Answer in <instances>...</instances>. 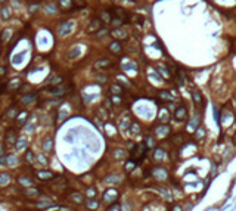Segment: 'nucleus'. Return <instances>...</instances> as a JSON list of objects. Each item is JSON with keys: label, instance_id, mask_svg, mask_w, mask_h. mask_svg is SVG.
<instances>
[{"label": "nucleus", "instance_id": "f8f14e48", "mask_svg": "<svg viewBox=\"0 0 236 211\" xmlns=\"http://www.w3.org/2000/svg\"><path fill=\"white\" fill-rule=\"evenodd\" d=\"M103 182H105V183H108V184H112V183H120V182H121V179L118 177V176H109V177H106Z\"/></svg>", "mask_w": 236, "mask_h": 211}, {"label": "nucleus", "instance_id": "2eb2a0df", "mask_svg": "<svg viewBox=\"0 0 236 211\" xmlns=\"http://www.w3.org/2000/svg\"><path fill=\"white\" fill-rule=\"evenodd\" d=\"M80 55V49L78 48H74V49H71L69 52H68V58L69 59H74V58H77Z\"/></svg>", "mask_w": 236, "mask_h": 211}, {"label": "nucleus", "instance_id": "72a5a7b5", "mask_svg": "<svg viewBox=\"0 0 236 211\" xmlns=\"http://www.w3.org/2000/svg\"><path fill=\"white\" fill-rule=\"evenodd\" d=\"M73 199H74L75 202H81V201H83V195H80V194H74V195H73Z\"/></svg>", "mask_w": 236, "mask_h": 211}, {"label": "nucleus", "instance_id": "c03bdc74", "mask_svg": "<svg viewBox=\"0 0 236 211\" xmlns=\"http://www.w3.org/2000/svg\"><path fill=\"white\" fill-rule=\"evenodd\" d=\"M235 142H236V134H235Z\"/></svg>", "mask_w": 236, "mask_h": 211}, {"label": "nucleus", "instance_id": "20e7f679", "mask_svg": "<svg viewBox=\"0 0 236 211\" xmlns=\"http://www.w3.org/2000/svg\"><path fill=\"white\" fill-rule=\"evenodd\" d=\"M155 133H156V136H159V137H165V136L170 133V127H168V126H159V127L155 130Z\"/></svg>", "mask_w": 236, "mask_h": 211}, {"label": "nucleus", "instance_id": "9d476101", "mask_svg": "<svg viewBox=\"0 0 236 211\" xmlns=\"http://www.w3.org/2000/svg\"><path fill=\"white\" fill-rule=\"evenodd\" d=\"M192 98H193V102H195V105H196V106H201V103H202V96H201V93H198V92H193Z\"/></svg>", "mask_w": 236, "mask_h": 211}, {"label": "nucleus", "instance_id": "4be33fe9", "mask_svg": "<svg viewBox=\"0 0 236 211\" xmlns=\"http://www.w3.org/2000/svg\"><path fill=\"white\" fill-rule=\"evenodd\" d=\"M159 96H161L162 99H165V101H171V99H173V96L170 95L168 92H161V93H159Z\"/></svg>", "mask_w": 236, "mask_h": 211}, {"label": "nucleus", "instance_id": "f3484780", "mask_svg": "<svg viewBox=\"0 0 236 211\" xmlns=\"http://www.w3.org/2000/svg\"><path fill=\"white\" fill-rule=\"evenodd\" d=\"M198 123H199V118H198V117H195V118L191 121V124L187 126V130H193V129L198 126Z\"/></svg>", "mask_w": 236, "mask_h": 211}, {"label": "nucleus", "instance_id": "c9c22d12", "mask_svg": "<svg viewBox=\"0 0 236 211\" xmlns=\"http://www.w3.org/2000/svg\"><path fill=\"white\" fill-rule=\"evenodd\" d=\"M108 211H120V204H114L112 207L108 208Z\"/></svg>", "mask_w": 236, "mask_h": 211}, {"label": "nucleus", "instance_id": "473e14b6", "mask_svg": "<svg viewBox=\"0 0 236 211\" xmlns=\"http://www.w3.org/2000/svg\"><path fill=\"white\" fill-rule=\"evenodd\" d=\"M18 180H19V183H22V184H31V180H30V179H25V177H19Z\"/></svg>", "mask_w": 236, "mask_h": 211}, {"label": "nucleus", "instance_id": "f257e3e1", "mask_svg": "<svg viewBox=\"0 0 236 211\" xmlns=\"http://www.w3.org/2000/svg\"><path fill=\"white\" fill-rule=\"evenodd\" d=\"M71 31H73V22H64L59 28L61 36H68V34H71Z\"/></svg>", "mask_w": 236, "mask_h": 211}, {"label": "nucleus", "instance_id": "412c9836", "mask_svg": "<svg viewBox=\"0 0 236 211\" xmlns=\"http://www.w3.org/2000/svg\"><path fill=\"white\" fill-rule=\"evenodd\" d=\"M164 157H165V155H164V151H162V149H156L155 154H154V158H155V159H162Z\"/></svg>", "mask_w": 236, "mask_h": 211}, {"label": "nucleus", "instance_id": "c85d7f7f", "mask_svg": "<svg viewBox=\"0 0 236 211\" xmlns=\"http://www.w3.org/2000/svg\"><path fill=\"white\" fill-rule=\"evenodd\" d=\"M56 9H58V8H56L55 5H47V6H46V10L49 12V13H55Z\"/></svg>", "mask_w": 236, "mask_h": 211}, {"label": "nucleus", "instance_id": "c756f323", "mask_svg": "<svg viewBox=\"0 0 236 211\" xmlns=\"http://www.w3.org/2000/svg\"><path fill=\"white\" fill-rule=\"evenodd\" d=\"M6 140H8V142H9V143H13V142H15V140H16V136H15L13 133H9V134L6 136Z\"/></svg>", "mask_w": 236, "mask_h": 211}, {"label": "nucleus", "instance_id": "37998d69", "mask_svg": "<svg viewBox=\"0 0 236 211\" xmlns=\"http://www.w3.org/2000/svg\"><path fill=\"white\" fill-rule=\"evenodd\" d=\"M33 2H36V3H37V2H38V0H33Z\"/></svg>", "mask_w": 236, "mask_h": 211}, {"label": "nucleus", "instance_id": "2f4dec72", "mask_svg": "<svg viewBox=\"0 0 236 211\" xmlns=\"http://www.w3.org/2000/svg\"><path fill=\"white\" fill-rule=\"evenodd\" d=\"M154 145H155L154 137H148V139H146V148H152Z\"/></svg>", "mask_w": 236, "mask_h": 211}, {"label": "nucleus", "instance_id": "7c9ffc66", "mask_svg": "<svg viewBox=\"0 0 236 211\" xmlns=\"http://www.w3.org/2000/svg\"><path fill=\"white\" fill-rule=\"evenodd\" d=\"M124 69L127 71V69H133V71H137V65L136 64H127V65H124Z\"/></svg>", "mask_w": 236, "mask_h": 211}, {"label": "nucleus", "instance_id": "0eeeda50", "mask_svg": "<svg viewBox=\"0 0 236 211\" xmlns=\"http://www.w3.org/2000/svg\"><path fill=\"white\" fill-rule=\"evenodd\" d=\"M37 176H38L41 180H49V179L53 177V173H50V171H38Z\"/></svg>", "mask_w": 236, "mask_h": 211}, {"label": "nucleus", "instance_id": "4468645a", "mask_svg": "<svg viewBox=\"0 0 236 211\" xmlns=\"http://www.w3.org/2000/svg\"><path fill=\"white\" fill-rule=\"evenodd\" d=\"M24 56H25V52H22V53H18V55H15L13 56V59H12V64H21L22 62V59H24Z\"/></svg>", "mask_w": 236, "mask_h": 211}, {"label": "nucleus", "instance_id": "39448f33", "mask_svg": "<svg viewBox=\"0 0 236 211\" xmlns=\"http://www.w3.org/2000/svg\"><path fill=\"white\" fill-rule=\"evenodd\" d=\"M111 34H112L114 38H126L127 37V33L123 28H115V30H112Z\"/></svg>", "mask_w": 236, "mask_h": 211}, {"label": "nucleus", "instance_id": "5701e85b", "mask_svg": "<svg viewBox=\"0 0 236 211\" xmlns=\"http://www.w3.org/2000/svg\"><path fill=\"white\" fill-rule=\"evenodd\" d=\"M25 145H27V140L22 137L21 140H18V143H16V148H18V149H24V148H25Z\"/></svg>", "mask_w": 236, "mask_h": 211}, {"label": "nucleus", "instance_id": "4c0bfd02", "mask_svg": "<svg viewBox=\"0 0 236 211\" xmlns=\"http://www.w3.org/2000/svg\"><path fill=\"white\" fill-rule=\"evenodd\" d=\"M134 166H136V164H134L133 161H130V162H127V167H126V168H127V171H130V170H133V168H134Z\"/></svg>", "mask_w": 236, "mask_h": 211}, {"label": "nucleus", "instance_id": "79ce46f5", "mask_svg": "<svg viewBox=\"0 0 236 211\" xmlns=\"http://www.w3.org/2000/svg\"><path fill=\"white\" fill-rule=\"evenodd\" d=\"M6 2V0H0V3H5Z\"/></svg>", "mask_w": 236, "mask_h": 211}, {"label": "nucleus", "instance_id": "aec40b11", "mask_svg": "<svg viewBox=\"0 0 236 211\" xmlns=\"http://www.w3.org/2000/svg\"><path fill=\"white\" fill-rule=\"evenodd\" d=\"M6 183H9V176L6 173H2L0 174V184H6Z\"/></svg>", "mask_w": 236, "mask_h": 211}, {"label": "nucleus", "instance_id": "7ed1b4c3", "mask_svg": "<svg viewBox=\"0 0 236 211\" xmlns=\"http://www.w3.org/2000/svg\"><path fill=\"white\" fill-rule=\"evenodd\" d=\"M154 176H155L156 179H167V177H168V173H167V170H165V168L156 167V168L154 170Z\"/></svg>", "mask_w": 236, "mask_h": 211}, {"label": "nucleus", "instance_id": "6e6552de", "mask_svg": "<svg viewBox=\"0 0 236 211\" xmlns=\"http://www.w3.org/2000/svg\"><path fill=\"white\" fill-rule=\"evenodd\" d=\"M109 49H111V52H114V53H120V52L123 50V48H121V44H120V43H117V41H114V43H111V46H109Z\"/></svg>", "mask_w": 236, "mask_h": 211}, {"label": "nucleus", "instance_id": "f03ea898", "mask_svg": "<svg viewBox=\"0 0 236 211\" xmlns=\"http://www.w3.org/2000/svg\"><path fill=\"white\" fill-rule=\"evenodd\" d=\"M186 115H187V111H186L184 106H179L174 111V117H176V120H179V121H183L186 118Z\"/></svg>", "mask_w": 236, "mask_h": 211}, {"label": "nucleus", "instance_id": "393cba45", "mask_svg": "<svg viewBox=\"0 0 236 211\" xmlns=\"http://www.w3.org/2000/svg\"><path fill=\"white\" fill-rule=\"evenodd\" d=\"M9 16H10V10L8 8H3L2 9V19H8Z\"/></svg>", "mask_w": 236, "mask_h": 211}, {"label": "nucleus", "instance_id": "ddd939ff", "mask_svg": "<svg viewBox=\"0 0 236 211\" xmlns=\"http://www.w3.org/2000/svg\"><path fill=\"white\" fill-rule=\"evenodd\" d=\"M114 158L115 159H123V158H126V151L124 149H117L114 152Z\"/></svg>", "mask_w": 236, "mask_h": 211}, {"label": "nucleus", "instance_id": "a878e982", "mask_svg": "<svg viewBox=\"0 0 236 211\" xmlns=\"http://www.w3.org/2000/svg\"><path fill=\"white\" fill-rule=\"evenodd\" d=\"M109 65V62L106 61V59H102V61H98L96 62V66L98 68H105V66H108Z\"/></svg>", "mask_w": 236, "mask_h": 211}, {"label": "nucleus", "instance_id": "dca6fc26", "mask_svg": "<svg viewBox=\"0 0 236 211\" xmlns=\"http://www.w3.org/2000/svg\"><path fill=\"white\" fill-rule=\"evenodd\" d=\"M16 162H18V159L13 157V155H9V157H6V164L8 166H16Z\"/></svg>", "mask_w": 236, "mask_h": 211}, {"label": "nucleus", "instance_id": "9b49d317", "mask_svg": "<svg viewBox=\"0 0 236 211\" xmlns=\"http://www.w3.org/2000/svg\"><path fill=\"white\" fill-rule=\"evenodd\" d=\"M59 6L62 8V9H71L73 8V0H59Z\"/></svg>", "mask_w": 236, "mask_h": 211}, {"label": "nucleus", "instance_id": "6ab92c4d", "mask_svg": "<svg viewBox=\"0 0 236 211\" xmlns=\"http://www.w3.org/2000/svg\"><path fill=\"white\" fill-rule=\"evenodd\" d=\"M159 117H161V120H162V121H167V120H168V117H170V115H168V111H167V109H161Z\"/></svg>", "mask_w": 236, "mask_h": 211}, {"label": "nucleus", "instance_id": "cd10ccee", "mask_svg": "<svg viewBox=\"0 0 236 211\" xmlns=\"http://www.w3.org/2000/svg\"><path fill=\"white\" fill-rule=\"evenodd\" d=\"M50 146H52V140H50V139H47V140H44V142H43V148H44L46 151H49Z\"/></svg>", "mask_w": 236, "mask_h": 211}, {"label": "nucleus", "instance_id": "bb28decb", "mask_svg": "<svg viewBox=\"0 0 236 211\" xmlns=\"http://www.w3.org/2000/svg\"><path fill=\"white\" fill-rule=\"evenodd\" d=\"M98 201H94V199H91V201H89L87 202V208H91V210H94V208H98Z\"/></svg>", "mask_w": 236, "mask_h": 211}, {"label": "nucleus", "instance_id": "423d86ee", "mask_svg": "<svg viewBox=\"0 0 236 211\" xmlns=\"http://www.w3.org/2000/svg\"><path fill=\"white\" fill-rule=\"evenodd\" d=\"M117 191L115 189H109L108 192H105V195H103V199L105 201H114L115 198H117Z\"/></svg>", "mask_w": 236, "mask_h": 211}, {"label": "nucleus", "instance_id": "1a4fd4ad", "mask_svg": "<svg viewBox=\"0 0 236 211\" xmlns=\"http://www.w3.org/2000/svg\"><path fill=\"white\" fill-rule=\"evenodd\" d=\"M102 24H103V22H101L99 19H93V21H91V25H90V27L87 28V31H94V30H96L98 27H101Z\"/></svg>", "mask_w": 236, "mask_h": 211}, {"label": "nucleus", "instance_id": "a211bd4d", "mask_svg": "<svg viewBox=\"0 0 236 211\" xmlns=\"http://www.w3.org/2000/svg\"><path fill=\"white\" fill-rule=\"evenodd\" d=\"M111 92L115 93V95H121V93H123V89L118 86V84H114V86L111 87Z\"/></svg>", "mask_w": 236, "mask_h": 211}, {"label": "nucleus", "instance_id": "ea45409f", "mask_svg": "<svg viewBox=\"0 0 236 211\" xmlns=\"http://www.w3.org/2000/svg\"><path fill=\"white\" fill-rule=\"evenodd\" d=\"M131 129H133V130H131L133 133H139V126H137V124H133V127H131Z\"/></svg>", "mask_w": 236, "mask_h": 211}, {"label": "nucleus", "instance_id": "e433bc0d", "mask_svg": "<svg viewBox=\"0 0 236 211\" xmlns=\"http://www.w3.org/2000/svg\"><path fill=\"white\" fill-rule=\"evenodd\" d=\"M204 136H205V131H204V129H198L196 137H198V139H201V137H204Z\"/></svg>", "mask_w": 236, "mask_h": 211}, {"label": "nucleus", "instance_id": "a19ab883", "mask_svg": "<svg viewBox=\"0 0 236 211\" xmlns=\"http://www.w3.org/2000/svg\"><path fill=\"white\" fill-rule=\"evenodd\" d=\"M173 211H182V208H180V207H174Z\"/></svg>", "mask_w": 236, "mask_h": 211}, {"label": "nucleus", "instance_id": "58836bf2", "mask_svg": "<svg viewBox=\"0 0 236 211\" xmlns=\"http://www.w3.org/2000/svg\"><path fill=\"white\" fill-rule=\"evenodd\" d=\"M27 161H34V154L31 151L27 152Z\"/></svg>", "mask_w": 236, "mask_h": 211}, {"label": "nucleus", "instance_id": "f704fd0d", "mask_svg": "<svg viewBox=\"0 0 236 211\" xmlns=\"http://www.w3.org/2000/svg\"><path fill=\"white\" fill-rule=\"evenodd\" d=\"M19 83H21L19 80H12V81H10V86H9V87H10V89H15V87H18V86H19Z\"/></svg>", "mask_w": 236, "mask_h": 211}, {"label": "nucleus", "instance_id": "b1692460", "mask_svg": "<svg viewBox=\"0 0 236 211\" xmlns=\"http://www.w3.org/2000/svg\"><path fill=\"white\" fill-rule=\"evenodd\" d=\"M34 98H36V95H34V93H31V95H28V96H24V98H22V102H24V103H28V102L34 101Z\"/></svg>", "mask_w": 236, "mask_h": 211}]
</instances>
